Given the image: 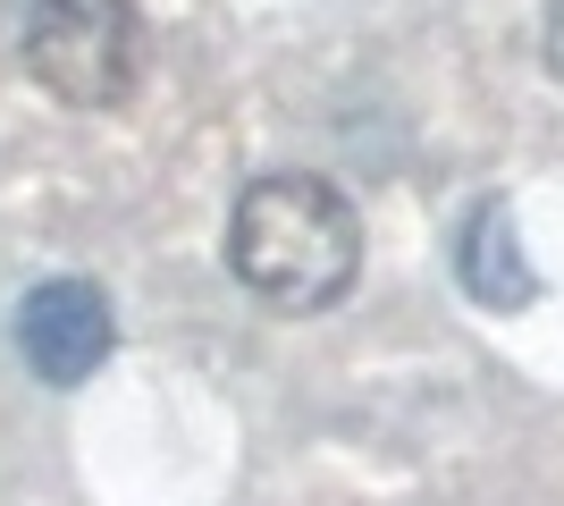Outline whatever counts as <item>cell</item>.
Wrapping results in <instances>:
<instances>
[{"instance_id": "6da1fadb", "label": "cell", "mask_w": 564, "mask_h": 506, "mask_svg": "<svg viewBox=\"0 0 564 506\" xmlns=\"http://www.w3.org/2000/svg\"><path fill=\"white\" fill-rule=\"evenodd\" d=\"M228 270L261 313H337L362 279V212L312 169H270L228 212Z\"/></svg>"}, {"instance_id": "7a4b0ae2", "label": "cell", "mask_w": 564, "mask_h": 506, "mask_svg": "<svg viewBox=\"0 0 564 506\" xmlns=\"http://www.w3.org/2000/svg\"><path fill=\"white\" fill-rule=\"evenodd\" d=\"M152 68V25L135 0H34L25 9V76L59 110H118Z\"/></svg>"}, {"instance_id": "3957f363", "label": "cell", "mask_w": 564, "mask_h": 506, "mask_svg": "<svg viewBox=\"0 0 564 506\" xmlns=\"http://www.w3.org/2000/svg\"><path fill=\"white\" fill-rule=\"evenodd\" d=\"M9 330H18V355L43 388H85L118 355V313L94 279H43V288H25Z\"/></svg>"}, {"instance_id": "277c9868", "label": "cell", "mask_w": 564, "mask_h": 506, "mask_svg": "<svg viewBox=\"0 0 564 506\" xmlns=\"http://www.w3.org/2000/svg\"><path fill=\"white\" fill-rule=\"evenodd\" d=\"M455 279L471 288V304L489 313H522L540 295V270L522 262V237H514V212L506 203H471L464 228H455Z\"/></svg>"}, {"instance_id": "5b68a950", "label": "cell", "mask_w": 564, "mask_h": 506, "mask_svg": "<svg viewBox=\"0 0 564 506\" xmlns=\"http://www.w3.org/2000/svg\"><path fill=\"white\" fill-rule=\"evenodd\" d=\"M540 60H547V76L564 85V0H547V25H540Z\"/></svg>"}]
</instances>
